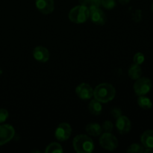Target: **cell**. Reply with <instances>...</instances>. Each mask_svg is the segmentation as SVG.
Returning a JSON list of instances; mask_svg holds the SVG:
<instances>
[{"label": "cell", "instance_id": "1", "mask_svg": "<svg viewBox=\"0 0 153 153\" xmlns=\"http://www.w3.org/2000/svg\"><path fill=\"white\" fill-rule=\"evenodd\" d=\"M116 95V90L108 83H102L97 85L94 90V99L101 103H107L112 101Z\"/></svg>", "mask_w": 153, "mask_h": 153}, {"label": "cell", "instance_id": "2", "mask_svg": "<svg viewBox=\"0 0 153 153\" xmlns=\"http://www.w3.org/2000/svg\"><path fill=\"white\" fill-rule=\"evenodd\" d=\"M73 146L78 153H91L94 149V141L86 134L76 135L73 140Z\"/></svg>", "mask_w": 153, "mask_h": 153}, {"label": "cell", "instance_id": "3", "mask_svg": "<svg viewBox=\"0 0 153 153\" xmlns=\"http://www.w3.org/2000/svg\"><path fill=\"white\" fill-rule=\"evenodd\" d=\"M90 10L87 6L78 5L74 7L69 12L68 17L71 22L76 24L85 23L89 19Z\"/></svg>", "mask_w": 153, "mask_h": 153}, {"label": "cell", "instance_id": "4", "mask_svg": "<svg viewBox=\"0 0 153 153\" xmlns=\"http://www.w3.org/2000/svg\"><path fill=\"white\" fill-rule=\"evenodd\" d=\"M100 145L108 151H114L118 147V140L111 132H103L100 138Z\"/></svg>", "mask_w": 153, "mask_h": 153}, {"label": "cell", "instance_id": "5", "mask_svg": "<svg viewBox=\"0 0 153 153\" xmlns=\"http://www.w3.org/2000/svg\"><path fill=\"white\" fill-rule=\"evenodd\" d=\"M152 84L149 79L146 77H140L136 80L134 84V91L136 95L145 96L151 91Z\"/></svg>", "mask_w": 153, "mask_h": 153}, {"label": "cell", "instance_id": "6", "mask_svg": "<svg viewBox=\"0 0 153 153\" xmlns=\"http://www.w3.org/2000/svg\"><path fill=\"white\" fill-rule=\"evenodd\" d=\"M71 134L72 127L67 123H60L55 131V138L61 142L68 140Z\"/></svg>", "mask_w": 153, "mask_h": 153}, {"label": "cell", "instance_id": "7", "mask_svg": "<svg viewBox=\"0 0 153 153\" xmlns=\"http://www.w3.org/2000/svg\"><path fill=\"white\" fill-rule=\"evenodd\" d=\"M15 129L9 124L0 125V146L6 144L13 138Z\"/></svg>", "mask_w": 153, "mask_h": 153}, {"label": "cell", "instance_id": "8", "mask_svg": "<svg viewBox=\"0 0 153 153\" xmlns=\"http://www.w3.org/2000/svg\"><path fill=\"white\" fill-rule=\"evenodd\" d=\"M76 93L79 98L82 100H91L94 97V89L87 83H82L76 88Z\"/></svg>", "mask_w": 153, "mask_h": 153}, {"label": "cell", "instance_id": "9", "mask_svg": "<svg viewBox=\"0 0 153 153\" xmlns=\"http://www.w3.org/2000/svg\"><path fill=\"white\" fill-rule=\"evenodd\" d=\"M90 16L93 23L97 25H103L106 22V16L104 12L100 7H93L89 9Z\"/></svg>", "mask_w": 153, "mask_h": 153}, {"label": "cell", "instance_id": "10", "mask_svg": "<svg viewBox=\"0 0 153 153\" xmlns=\"http://www.w3.org/2000/svg\"><path fill=\"white\" fill-rule=\"evenodd\" d=\"M115 126L118 132L121 134H124L128 133L131 130V123L126 116L121 115L116 119Z\"/></svg>", "mask_w": 153, "mask_h": 153}, {"label": "cell", "instance_id": "11", "mask_svg": "<svg viewBox=\"0 0 153 153\" xmlns=\"http://www.w3.org/2000/svg\"><path fill=\"white\" fill-rule=\"evenodd\" d=\"M35 5L37 10L45 15L52 13L55 8L54 0H35Z\"/></svg>", "mask_w": 153, "mask_h": 153}, {"label": "cell", "instance_id": "12", "mask_svg": "<svg viewBox=\"0 0 153 153\" xmlns=\"http://www.w3.org/2000/svg\"><path fill=\"white\" fill-rule=\"evenodd\" d=\"M33 57L38 62L45 63L49 61V52L44 46H37L33 50Z\"/></svg>", "mask_w": 153, "mask_h": 153}, {"label": "cell", "instance_id": "13", "mask_svg": "<svg viewBox=\"0 0 153 153\" xmlns=\"http://www.w3.org/2000/svg\"><path fill=\"white\" fill-rule=\"evenodd\" d=\"M140 141L144 148L153 149V130L145 131L140 137Z\"/></svg>", "mask_w": 153, "mask_h": 153}, {"label": "cell", "instance_id": "14", "mask_svg": "<svg viewBox=\"0 0 153 153\" xmlns=\"http://www.w3.org/2000/svg\"><path fill=\"white\" fill-rule=\"evenodd\" d=\"M85 131L89 135L94 136V137L100 136L102 133V126L97 123H91L88 124L85 127Z\"/></svg>", "mask_w": 153, "mask_h": 153}, {"label": "cell", "instance_id": "15", "mask_svg": "<svg viewBox=\"0 0 153 153\" xmlns=\"http://www.w3.org/2000/svg\"><path fill=\"white\" fill-rule=\"evenodd\" d=\"M128 75L130 79L133 80H137V79L141 77L142 76V70L140 65L136 64H133L130 66L128 70Z\"/></svg>", "mask_w": 153, "mask_h": 153}, {"label": "cell", "instance_id": "16", "mask_svg": "<svg viewBox=\"0 0 153 153\" xmlns=\"http://www.w3.org/2000/svg\"><path fill=\"white\" fill-rule=\"evenodd\" d=\"M88 108H89L91 114L95 115V116H98V115L101 114L102 111V106L100 102L94 99V100H91L89 105H88Z\"/></svg>", "mask_w": 153, "mask_h": 153}, {"label": "cell", "instance_id": "17", "mask_svg": "<svg viewBox=\"0 0 153 153\" xmlns=\"http://www.w3.org/2000/svg\"><path fill=\"white\" fill-rule=\"evenodd\" d=\"M137 104H138V105L141 108L146 109V110L152 108V102L151 100L148 98V97H145V96H140L138 97V99H137Z\"/></svg>", "mask_w": 153, "mask_h": 153}, {"label": "cell", "instance_id": "18", "mask_svg": "<svg viewBox=\"0 0 153 153\" xmlns=\"http://www.w3.org/2000/svg\"><path fill=\"white\" fill-rule=\"evenodd\" d=\"M63 151L64 150H63L62 146L58 143H56V142L51 143L50 144H49L46 146V149H45V152L46 153H62Z\"/></svg>", "mask_w": 153, "mask_h": 153}, {"label": "cell", "instance_id": "19", "mask_svg": "<svg viewBox=\"0 0 153 153\" xmlns=\"http://www.w3.org/2000/svg\"><path fill=\"white\" fill-rule=\"evenodd\" d=\"M82 5H85L89 9L93 7H100L101 5V0H79Z\"/></svg>", "mask_w": 153, "mask_h": 153}, {"label": "cell", "instance_id": "20", "mask_svg": "<svg viewBox=\"0 0 153 153\" xmlns=\"http://www.w3.org/2000/svg\"><path fill=\"white\" fill-rule=\"evenodd\" d=\"M126 152L128 153H143L144 152V147L138 143H132L127 148Z\"/></svg>", "mask_w": 153, "mask_h": 153}, {"label": "cell", "instance_id": "21", "mask_svg": "<svg viewBox=\"0 0 153 153\" xmlns=\"http://www.w3.org/2000/svg\"><path fill=\"white\" fill-rule=\"evenodd\" d=\"M116 0H101V5L107 10H112L116 6Z\"/></svg>", "mask_w": 153, "mask_h": 153}, {"label": "cell", "instance_id": "22", "mask_svg": "<svg viewBox=\"0 0 153 153\" xmlns=\"http://www.w3.org/2000/svg\"><path fill=\"white\" fill-rule=\"evenodd\" d=\"M101 126L102 132H111L114 129V125L110 120L105 121Z\"/></svg>", "mask_w": 153, "mask_h": 153}, {"label": "cell", "instance_id": "23", "mask_svg": "<svg viewBox=\"0 0 153 153\" xmlns=\"http://www.w3.org/2000/svg\"><path fill=\"white\" fill-rule=\"evenodd\" d=\"M145 61V56L143 53L141 52H137L134 55V58H133V61H134V64H139V65H141Z\"/></svg>", "mask_w": 153, "mask_h": 153}, {"label": "cell", "instance_id": "24", "mask_svg": "<svg viewBox=\"0 0 153 153\" xmlns=\"http://www.w3.org/2000/svg\"><path fill=\"white\" fill-rule=\"evenodd\" d=\"M9 117V113L7 110L4 108H0V123L5 122Z\"/></svg>", "mask_w": 153, "mask_h": 153}, {"label": "cell", "instance_id": "25", "mask_svg": "<svg viewBox=\"0 0 153 153\" xmlns=\"http://www.w3.org/2000/svg\"><path fill=\"white\" fill-rule=\"evenodd\" d=\"M111 115L114 118L117 119L119 117H120L122 114V110H121L120 108L117 107H114L111 110Z\"/></svg>", "mask_w": 153, "mask_h": 153}, {"label": "cell", "instance_id": "26", "mask_svg": "<svg viewBox=\"0 0 153 153\" xmlns=\"http://www.w3.org/2000/svg\"><path fill=\"white\" fill-rule=\"evenodd\" d=\"M130 1H131V0H118L120 4H123V5H126V4H128V3L130 2Z\"/></svg>", "mask_w": 153, "mask_h": 153}, {"label": "cell", "instance_id": "27", "mask_svg": "<svg viewBox=\"0 0 153 153\" xmlns=\"http://www.w3.org/2000/svg\"><path fill=\"white\" fill-rule=\"evenodd\" d=\"M144 152L145 153H149L153 152V149H151V148H144Z\"/></svg>", "mask_w": 153, "mask_h": 153}, {"label": "cell", "instance_id": "28", "mask_svg": "<svg viewBox=\"0 0 153 153\" xmlns=\"http://www.w3.org/2000/svg\"><path fill=\"white\" fill-rule=\"evenodd\" d=\"M1 74H2V70H1V69L0 68V76H1Z\"/></svg>", "mask_w": 153, "mask_h": 153}, {"label": "cell", "instance_id": "29", "mask_svg": "<svg viewBox=\"0 0 153 153\" xmlns=\"http://www.w3.org/2000/svg\"><path fill=\"white\" fill-rule=\"evenodd\" d=\"M152 13H153V3H152Z\"/></svg>", "mask_w": 153, "mask_h": 153}]
</instances>
